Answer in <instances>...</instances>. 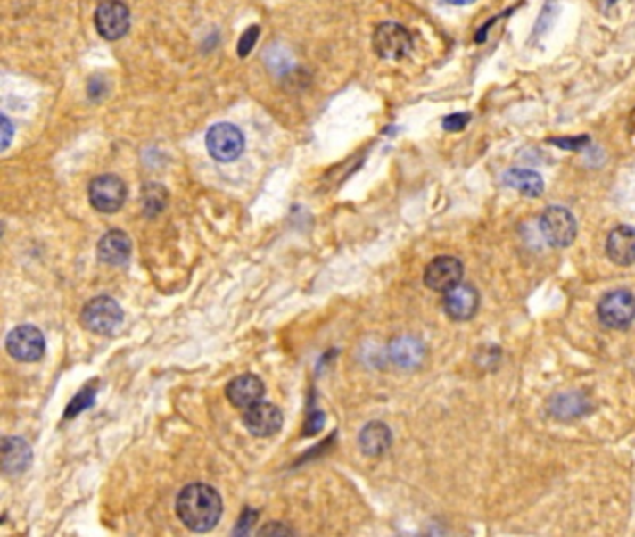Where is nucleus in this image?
I'll return each mask as SVG.
<instances>
[{
	"instance_id": "a211bd4d",
	"label": "nucleus",
	"mask_w": 635,
	"mask_h": 537,
	"mask_svg": "<svg viewBox=\"0 0 635 537\" xmlns=\"http://www.w3.org/2000/svg\"><path fill=\"white\" fill-rule=\"evenodd\" d=\"M358 442L366 456L378 458L392 446V431L383 422H371L359 433Z\"/></svg>"
},
{
	"instance_id": "b1692460",
	"label": "nucleus",
	"mask_w": 635,
	"mask_h": 537,
	"mask_svg": "<svg viewBox=\"0 0 635 537\" xmlns=\"http://www.w3.org/2000/svg\"><path fill=\"white\" fill-rule=\"evenodd\" d=\"M470 120H472V116H470L468 112H457V114H449V116L443 118V121H441V128L446 129V131H449V133H458V131H462L466 126H468Z\"/></svg>"
},
{
	"instance_id": "423d86ee",
	"label": "nucleus",
	"mask_w": 635,
	"mask_h": 537,
	"mask_svg": "<svg viewBox=\"0 0 635 537\" xmlns=\"http://www.w3.org/2000/svg\"><path fill=\"white\" fill-rule=\"evenodd\" d=\"M88 200L99 213H116L127 200V187L114 174L97 176L88 187Z\"/></svg>"
},
{
	"instance_id": "4468645a",
	"label": "nucleus",
	"mask_w": 635,
	"mask_h": 537,
	"mask_svg": "<svg viewBox=\"0 0 635 537\" xmlns=\"http://www.w3.org/2000/svg\"><path fill=\"white\" fill-rule=\"evenodd\" d=\"M607 258L615 265H633L635 263V230L630 226H617L607 235L606 243Z\"/></svg>"
},
{
	"instance_id": "9b49d317",
	"label": "nucleus",
	"mask_w": 635,
	"mask_h": 537,
	"mask_svg": "<svg viewBox=\"0 0 635 537\" xmlns=\"http://www.w3.org/2000/svg\"><path fill=\"white\" fill-rule=\"evenodd\" d=\"M464 277V265L458 258L440 256L433 260L423 275V282L436 293H448L449 289L460 284Z\"/></svg>"
},
{
	"instance_id": "f8f14e48",
	"label": "nucleus",
	"mask_w": 635,
	"mask_h": 537,
	"mask_svg": "<svg viewBox=\"0 0 635 537\" xmlns=\"http://www.w3.org/2000/svg\"><path fill=\"white\" fill-rule=\"evenodd\" d=\"M479 292L470 284H458L443 297V310L455 321H468L479 310Z\"/></svg>"
},
{
	"instance_id": "c85d7f7f",
	"label": "nucleus",
	"mask_w": 635,
	"mask_h": 537,
	"mask_svg": "<svg viewBox=\"0 0 635 537\" xmlns=\"http://www.w3.org/2000/svg\"><path fill=\"white\" fill-rule=\"evenodd\" d=\"M448 3L453 6H468V4H474L475 0H448Z\"/></svg>"
},
{
	"instance_id": "6e6552de",
	"label": "nucleus",
	"mask_w": 635,
	"mask_h": 537,
	"mask_svg": "<svg viewBox=\"0 0 635 537\" xmlns=\"http://www.w3.org/2000/svg\"><path fill=\"white\" fill-rule=\"evenodd\" d=\"M10 357L19 362H37L45 355V338L41 330L32 325L15 326L6 338Z\"/></svg>"
},
{
	"instance_id": "1a4fd4ad",
	"label": "nucleus",
	"mask_w": 635,
	"mask_h": 537,
	"mask_svg": "<svg viewBox=\"0 0 635 537\" xmlns=\"http://www.w3.org/2000/svg\"><path fill=\"white\" fill-rule=\"evenodd\" d=\"M131 12L121 0H103L95 10V29L101 37L116 41L129 32Z\"/></svg>"
},
{
	"instance_id": "9d476101",
	"label": "nucleus",
	"mask_w": 635,
	"mask_h": 537,
	"mask_svg": "<svg viewBox=\"0 0 635 537\" xmlns=\"http://www.w3.org/2000/svg\"><path fill=\"white\" fill-rule=\"evenodd\" d=\"M243 424L253 437L267 439L276 435V433L282 429L284 412L274 403L258 401L256 405L244 409Z\"/></svg>"
},
{
	"instance_id": "ddd939ff",
	"label": "nucleus",
	"mask_w": 635,
	"mask_h": 537,
	"mask_svg": "<svg viewBox=\"0 0 635 537\" xmlns=\"http://www.w3.org/2000/svg\"><path fill=\"white\" fill-rule=\"evenodd\" d=\"M263 394H265V384L258 376L253 374L239 376L233 381H229L226 386L227 401L237 409H248L252 405H256L258 401H261Z\"/></svg>"
},
{
	"instance_id": "5701e85b",
	"label": "nucleus",
	"mask_w": 635,
	"mask_h": 537,
	"mask_svg": "<svg viewBox=\"0 0 635 537\" xmlns=\"http://www.w3.org/2000/svg\"><path fill=\"white\" fill-rule=\"evenodd\" d=\"M94 400H95V388H84L82 392H78V394L71 400L70 407L66 409V418H73L77 417L78 412H82L84 409H88L94 405Z\"/></svg>"
},
{
	"instance_id": "4be33fe9",
	"label": "nucleus",
	"mask_w": 635,
	"mask_h": 537,
	"mask_svg": "<svg viewBox=\"0 0 635 537\" xmlns=\"http://www.w3.org/2000/svg\"><path fill=\"white\" fill-rule=\"evenodd\" d=\"M559 15V0H546V4L540 10V15L535 23V32L533 37H540L544 34H548V30L556 25Z\"/></svg>"
},
{
	"instance_id": "412c9836",
	"label": "nucleus",
	"mask_w": 635,
	"mask_h": 537,
	"mask_svg": "<svg viewBox=\"0 0 635 537\" xmlns=\"http://www.w3.org/2000/svg\"><path fill=\"white\" fill-rule=\"evenodd\" d=\"M144 211L147 217H153L166 208V191L159 185H147L142 193Z\"/></svg>"
},
{
	"instance_id": "2eb2a0df",
	"label": "nucleus",
	"mask_w": 635,
	"mask_h": 537,
	"mask_svg": "<svg viewBox=\"0 0 635 537\" xmlns=\"http://www.w3.org/2000/svg\"><path fill=\"white\" fill-rule=\"evenodd\" d=\"M131 239L121 230L107 232L97 243V256L107 265H123L131 258Z\"/></svg>"
},
{
	"instance_id": "bb28decb",
	"label": "nucleus",
	"mask_w": 635,
	"mask_h": 537,
	"mask_svg": "<svg viewBox=\"0 0 635 537\" xmlns=\"http://www.w3.org/2000/svg\"><path fill=\"white\" fill-rule=\"evenodd\" d=\"M12 133H13V128H12L10 120L6 116H3V150H6L10 146Z\"/></svg>"
},
{
	"instance_id": "7ed1b4c3",
	"label": "nucleus",
	"mask_w": 635,
	"mask_h": 537,
	"mask_svg": "<svg viewBox=\"0 0 635 537\" xmlns=\"http://www.w3.org/2000/svg\"><path fill=\"white\" fill-rule=\"evenodd\" d=\"M540 232L548 244L556 249H565L576 239L578 224L574 215L561 205H549V208L540 217Z\"/></svg>"
},
{
	"instance_id": "f257e3e1",
	"label": "nucleus",
	"mask_w": 635,
	"mask_h": 537,
	"mask_svg": "<svg viewBox=\"0 0 635 537\" xmlns=\"http://www.w3.org/2000/svg\"><path fill=\"white\" fill-rule=\"evenodd\" d=\"M222 499L215 487L205 483L186 485L176 500V513L179 521L190 532H209L222 517Z\"/></svg>"
},
{
	"instance_id": "0eeeda50",
	"label": "nucleus",
	"mask_w": 635,
	"mask_h": 537,
	"mask_svg": "<svg viewBox=\"0 0 635 537\" xmlns=\"http://www.w3.org/2000/svg\"><path fill=\"white\" fill-rule=\"evenodd\" d=\"M205 144L210 157H215L220 162H229L241 157L244 150V136L239 128L224 121L217 123V126L207 131Z\"/></svg>"
},
{
	"instance_id": "20e7f679",
	"label": "nucleus",
	"mask_w": 635,
	"mask_h": 537,
	"mask_svg": "<svg viewBox=\"0 0 635 537\" xmlns=\"http://www.w3.org/2000/svg\"><path fill=\"white\" fill-rule=\"evenodd\" d=\"M373 49L384 60H403L412 51V36L399 23H380L373 34Z\"/></svg>"
},
{
	"instance_id": "aec40b11",
	"label": "nucleus",
	"mask_w": 635,
	"mask_h": 537,
	"mask_svg": "<svg viewBox=\"0 0 635 537\" xmlns=\"http://www.w3.org/2000/svg\"><path fill=\"white\" fill-rule=\"evenodd\" d=\"M32 461V451L23 439L6 437L3 439V470L6 474L23 472Z\"/></svg>"
},
{
	"instance_id": "393cba45",
	"label": "nucleus",
	"mask_w": 635,
	"mask_h": 537,
	"mask_svg": "<svg viewBox=\"0 0 635 537\" xmlns=\"http://www.w3.org/2000/svg\"><path fill=\"white\" fill-rule=\"evenodd\" d=\"M260 37V27H250L243 37L239 39V45H237V54L241 58H246L250 54V51L253 49V45H256V41Z\"/></svg>"
},
{
	"instance_id": "a878e982",
	"label": "nucleus",
	"mask_w": 635,
	"mask_h": 537,
	"mask_svg": "<svg viewBox=\"0 0 635 537\" xmlns=\"http://www.w3.org/2000/svg\"><path fill=\"white\" fill-rule=\"evenodd\" d=\"M549 142L556 144V146H559L566 152H580L589 144V136H576V138L565 136V138H552Z\"/></svg>"
},
{
	"instance_id": "cd10ccee",
	"label": "nucleus",
	"mask_w": 635,
	"mask_h": 537,
	"mask_svg": "<svg viewBox=\"0 0 635 537\" xmlns=\"http://www.w3.org/2000/svg\"><path fill=\"white\" fill-rule=\"evenodd\" d=\"M260 533L263 535V533H293V530H289V528H285V526H280V528H276V526H265L263 530H260Z\"/></svg>"
},
{
	"instance_id": "6ab92c4d",
	"label": "nucleus",
	"mask_w": 635,
	"mask_h": 537,
	"mask_svg": "<svg viewBox=\"0 0 635 537\" xmlns=\"http://www.w3.org/2000/svg\"><path fill=\"white\" fill-rule=\"evenodd\" d=\"M549 412L557 420H578L589 412V401L580 392H565L549 401Z\"/></svg>"
},
{
	"instance_id": "dca6fc26",
	"label": "nucleus",
	"mask_w": 635,
	"mask_h": 537,
	"mask_svg": "<svg viewBox=\"0 0 635 537\" xmlns=\"http://www.w3.org/2000/svg\"><path fill=\"white\" fill-rule=\"evenodd\" d=\"M390 357L400 368H417L425 360V345L414 336H399L390 343Z\"/></svg>"
},
{
	"instance_id": "39448f33",
	"label": "nucleus",
	"mask_w": 635,
	"mask_h": 537,
	"mask_svg": "<svg viewBox=\"0 0 635 537\" xmlns=\"http://www.w3.org/2000/svg\"><path fill=\"white\" fill-rule=\"evenodd\" d=\"M598 319L607 328H626L635 321V295L628 289H615L598 302Z\"/></svg>"
},
{
	"instance_id": "f03ea898",
	"label": "nucleus",
	"mask_w": 635,
	"mask_h": 537,
	"mask_svg": "<svg viewBox=\"0 0 635 537\" xmlns=\"http://www.w3.org/2000/svg\"><path fill=\"white\" fill-rule=\"evenodd\" d=\"M80 319L88 330L99 336H111L123 321L121 306L111 297H95L82 308Z\"/></svg>"
},
{
	"instance_id": "f3484780",
	"label": "nucleus",
	"mask_w": 635,
	"mask_h": 537,
	"mask_svg": "<svg viewBox=\"0 0 635 537\" xmlns=\"http://www.w3.org/2000/svg\"><path fill=\"white\" fill-rule=\"evenodd\" d=\"M503 185L518 191L524 196L539 198L544 193V179L539 172L529 169H511L503 174Z\"/></svg>"
}]
</instances>
